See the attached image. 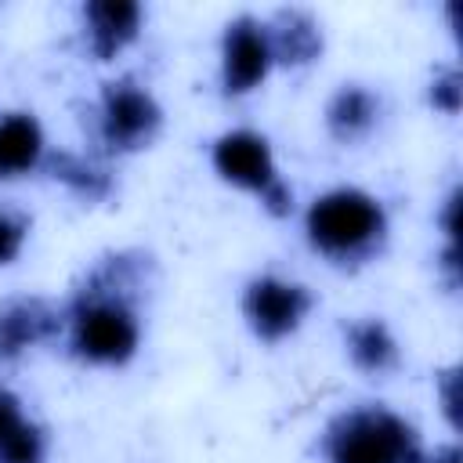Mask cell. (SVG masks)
Returning a JSON list of instances; mask_svg holds the SVG:
<instances>
[{
    "label": "cell",
    "mask_w": 463,
    "mask_h": 463,
    "mask_svg": "<svg viewBox=\"0 0 463 463\" xmlns=\"http://www.w3.org/2000/svg\"><path fill=\"white\" fill-rule=\"evenodd\" d=\"M304 228L318 253L333 260H358L383 242L387 213L380 199L362 188H333L311 203Z\"/></svg>",
    "instance_id": "obj_1"
},
{
    "label": "cell",
    "mask_w": 463,
    "mask_h": 463,
    "mask_svg": "<svg viewBox=\"0 0 463 463\" xmlns=\"http://www.w3.org/2000/svg\"><path fill=\"white\" fill-rule=\"evenodd\" d=\"M329 463H423L416 430L387 409H354L326 430Z\"/></svg>",
    "instance_id": "obj_2"
},
{
    "label": "cell",
    "mask_w": 463,
    "mask_h": 463,
    "mask_svg": "<svg viewBox=\"0 0 463 463\" xmlns=\"http://www.w3.org/2000/svg\"><path fill=\"white\" fill-rule=\"evenodd\" d=\"M141 340L137 318L127 300L83 293L72 311V351L94 365H123Z\"/></svg>",
    "instance_id": "obj_3"
},
{
    "label": "cell",
    "mask_w": 463,
    "mask_h": 463,
    "mask_svg": "<svg viewBox=\"0 0 463 463\" xmlns=\"http://www.w3.org/2000/svg\"><path fill=\"white\" fill-rule=\"evenodd\" d=\"M159 123H163V112L145 87H137L130 80L105 87V94H101V141L112 152L145 148L159 134Z\"/></svg>",
    "instance_id": "obj_4"
},
{
    "label": "cell",
    "mask_w": 463,
    "mask_h": 463,
    "mask_svg": "<svg viewBox=\"0 0 463 463\" xmlns=\"http://www.w3.org/2000/svg\"><path fill=\"white\" fill-rule=\"evenodd\" d=\"M307 311H311V293L300 282H286L275 275L253 279L242 293V315L250 329L268 344L289 336L304 322Z\"/></svg>",
    "instance_id": "obj_5"
},
{
    "label": "cell",
    "mask_w": 463,
    "mask_h": 463,
    "mask_svg": "<svg viewBox=\"0 0 463 463\" xmlns=\"http://www.w3.org/2000/svg\"><path fill=\"white\" fill-rule=\"evenodd\" d=\"M271 43H268V29L242 14L235 22H228L224 29V43H221V80L228 94H246L253 90L268 69H271Z\"/></svg>",
    "instance_id": "obj_6"
},
{
    "label": "cell",
    "mask_w": 463,
    "mask_h": 463,
    "mask_svg": "<svg viewBox=\"0 0 463 463\" xmlns=\"http://www.w3.org/2000/svg\"><path fill=\"white\" fill-rule=\"evenodd\" d=\"M213 170L224 181L239 184L246 192H257L260 199L279 184L271 148L253 130H228V134H221L213 141Z\"/></svg>",
    "instance_id": "obj_7"
},
{
    "label": "cell",
    "mask_w": 463,
    "mask_h": 463,
    "mask_svg": "<svg viewBox=\"0 0 463 463\" xmlns=\"http://www.w3.org/2000/svg\"><path fill=\"white\" fill-rule=\"evenodd\" d=\"M58 329V315L40 297H11L0 304V358H14L25 347L47 340Z\"/></svg>",
    "instance_id": "obj_8"
},
{
    "label": "cell",
    "mask_w": 463,
    "mask_h": 463,
    "mask_svg": "<svg viewBox=\"0 0 463 463\" xmlns=\"http://www.w3.org/2000/svg\"><path fill=\"white\" fill-rule=\"evenodd\" d=\"M87 18V40L94 58H112L119 54L141 29V7L134 0H90L83 7Z\"/></svg>",
    "instance_id": "obj_9"
},
{
    "label": "cell",
    "mask_w": 463,
    "mask_h": 463,
    "mask_svg": "<svg viewBox=\"0 0 463 463\" xmlns=\"http://www.w3.org/2000/svg\"><path fill=\"white\" fill-rule=\"evenodd\" d=\"M268 29V43H271V58L286 61V65H304L311 61L318 51H322V33H318V22L307 14V11H279L271 18Z\"/></svg>",
    "instance_id": "obj_10"
},
{
    "label": "cell",
    "mask_w": 463,
    "mask_h": 463,
    "mask_svg": "<svg viewBox=\"0 0 463 463\" xmlns=\"http://www.w3.org/2000/svg\"><path fill=\"white\" fill-rule=\"evenodd\" d=\"M43 156V130L33 116L14 112L0 119V177H18L33 170Z\"/></svg>",
    "instance_id": "obj_11"
},
{
    "label": "cell",
    "mask_w": 463,
    "mask_h": 463,
    "mask_svg": "<svg viewBox=\"0 0 463 463\" xmlns=\"http://www.w3.org/2000/svg\"><path fill=\"white\" fill-rule=\"evenodd\" d=\"M376 112L380 105L365 87H340L326 109V127L336 141H358L373 130Z\"/></svg>",
    "instance_id": "obj_12"
},
{
    "label": "cell",
    "mask_w": 463,
    "mask_h": 463,
    "mask_svg": "<svg viewBox=\"0 0 463 463\" xmlns=\"http://www.w3.org/2000/svg\"><path fill=\"white\" fill-rule=\"evenodd\" d=\"M347 354L369 376L391 373L398 365V344L380 318H362L347 329Z\"/></svg>",
    "instance_id": "obj_13"
},
{
    "label": "cell",
    "mask_w": 463,
    "mask_h": 463,
    "mask_svg": "<svg viewBox=\"0 0 463 463\" xmlns=\"http://www.w3.org/2000/svg\"><path fill=\"white\" fill-rule=\"evenodd\" d=\"M51 177L69 184L83 199H105L109 188H112V181H109V174L101 166H94V163H87L83 156H72V152L51 156Z\"/></svg>",
    "instance_id": "obj_14"
},
{
    "label": "cell",
    "mask_w": 463,
    "mask_h": 463,
    "mask_svg": "<svg viewBox=\"0 0 463 463\" xmlns=\"http://www.w3.org/2000/svg\"><path fill=\"white\" fill-rule=\"evenodd\" d=\"M47 456V438L36 423H18L4 441H0V463H43Z\"/></svg>",
    "instance_id": "obj_15"
},
{
    "label": "cell",
    "mask_w": 463,
    "mask_h": 463,
    "mask_svg": "<svg viewBox=\"0 0 463 463\" xmlns=\"http://www.w3.org/2000/svg\"><path fill=\"white\" fill-rule=\"evenodd\" d=\"M459 83H463V80H459L456 69L438 72L434 83H430V101H434V109H441V112H459V98H463V87H459Z\"/></svg>",
    "instance_id": "obj_16"
},
{
    "label": "cell",
    "mask_w": 463,
    "mask_h": 463,
    "mask_svg": "<svg viewBox=\"0 0 463 463\" xmlns=\"http://www.w3.org/2000/svg\"><path fill=\"white\" fill-rule=\"evenodd\" d=\"M25 242V221L14 213H0V264H11L22 253Z\"/></svg>",
    "instance_id": "obj_17"
},
{
    "label": "cell",
    "mask_w": 463,
    "mask_h": 463,
    "mask_svg": "<svg viewBox=\"0 0 463 463\" xmlns=\"http://www.w3.org/2000/svg\"><path fill=\"white\" fill-rule=\"evenodd\" d=\"M438 394H441V409H445L449 423L459 427V369L456 365L438 376Z\"/></svg>",
    "instance_id": "obj_18"
},
{
    "label": "cell",
    "mask_w": 463,
    "mask_h": 463,
    "mask_svg": "<svg viewBox=\"0 0 463 463\" xmlns=\"http://www.w3.org/2000/svg\"><path fill=\"white\" fill-rule=\"evenodd\" d=\"M22 423V412H18V398L11 394V391H4L0 387V441L14 430Z\"/></svg>",
    "instance_id": "obj_19"
},
{
    "label": "cell",
    "mask_w": 463,
    "mask_h": 463,
    "mask_svg": "<svg viewBox=\"0 0 463 463\" xmlns=\"http://www.w3.org/2000/svg\"><path fill=\"white\" fill-rule=\"evenodd\" d=\"M441 224H445V232H449V246H459V192H452V195L445 199Z\"/></svg>",
    "instance_id": "obj_20"
},
{
    "label": "cell",
    "mask_w": 463,
    "mask_h": 463,
    "mask_svg": "<svg viewBox=\"0 0 463 463\" xmlns=\"http://www.w3.org/2000/svg\"><path fill=\"white\" fill-rule=\"evenodd\" d=\"M427 463H459V449L456 445H449V449H441V452H434Z\"/></svg>",
    "instance_id": "obj_21"
}]
</instances>
